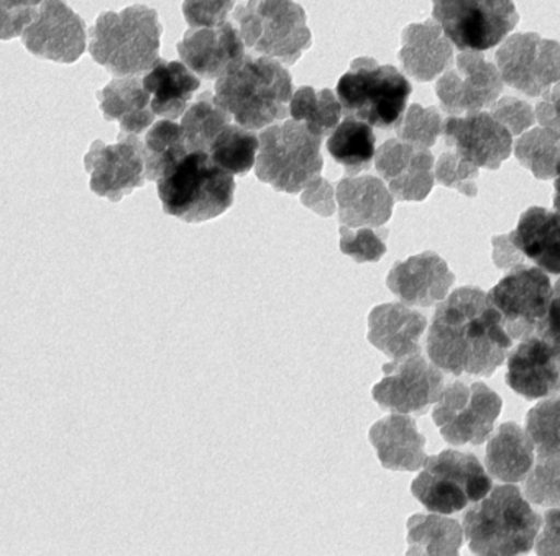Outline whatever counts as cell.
<instances>
[{
    "label": "cell",
    "instance_id": "obj_26",
    "mask_svg": "<svg viewBox=\"0 0 560 556\" xmlns=\"http://www.w3.org/2000/svg\"><path fill=\"white\" fill-rule=\"evenodd\" d=\"M399 61L408 76L429 83L454 61V48L435 21L411 24L402 31Z\"/></svg>",
    "mask_w": 560,
    "mask_h": 556
},
{
    "label": "cell",
    "instance_id": "obj_10",
    "mask_svg": "<svg viewBox=\"0 0 560 556\" xmlns=\"http://www.w3.org/2000/svg\"><path fill=\"white\" fill-rule=\"evenodd\" d=\"M432 17L460 51L491 50L520 22L513 0H432Z\"/></svg>",
    "mask_w": 560,
    "mask_h": 556
},
{
    "label": "cell",
    "instance_id": "obj_31",
    "mask_svg": "<svg viewBox=\"0 0 560 556\" xmlns=\"http://www.w3.org/2000/svg\"><path fill=\"white\" fill-rule=\"evenodd\" d=\"M464 530L444 513H416L408 520V555H458Z\"/></svg>",
    "mask_w": 560,
    "mask_h": 556
},
{
    "label": "cell",
    "instance_id": "obj_29",
    "mask_svg": "<svg viewBox=\"0 0 560 556\" xmlns=\"http://www.w3.org/2000/svg\"><path fill=\"white\" fill-rule=\"evenodd\" d=\"M142 81L150 94L153 114L168 120L179 119L186 113L192 96L201 86L199 78L179 61H156Z\"/></svg>",
    "mask_w": 560,
    "mask_h": 556
},
{
    "label": "cell",
    "instance_id": "obj_42",
    "mask_svg": "<svg viewBox=\"0 0 560 556\" xmlns=\"http://www.w3.org/2000/svg\"><path fill=\"white\" fill-rule=\"evenodd\" d=\"M434 178L445 188L455 189L467 198H477L478 166L471 165L455 152H445L439 156Z\"/></svg>",
    "mask_w": 560,
    "mask_h": 556
},
{
    "label": "cell",
    "instance_id": "obj_6",
    "mask_svg": "<svg viewBox=\"0 0 560 556\" xmlns=\"http://www.w3.org/2000/svg\"><path fill=\"white\" fill-rule=\"evenodd\" d=\"M411 93V84L395 67L373 58L353 60L337 84L346 116L382 130L396 129L401 122Z\"/></svg>",
    "mask_w": 560,
    "mask_h": 556
},
{
    "label": "cell",
    "instance_id": "obj_43",
    "mask_svg": "<svg viewBox=\"0 0 560 556\" xmlns=\"http://www.w3.org/2000/svg\"><path fill=\"white\" fill-rule=\"evenodd\" d=\"M235 0H185L183 15L191 28L221 27L234 9Z\"/></svg>",
    "mask_w": 560,
    "mask_h": 556
},
{
    "label": "cell",
    "instance_id": "obj_14",
    "mask_svg": "<svg viewBox=\"0 0 560 556\" xmlns=\"http://www.w3.org/2000/svg\"><path fill=\"white\" fill-rule=\"evenodd\" d=\"M383 372L385 378L372 389L373 401L396 414L424 415L444 389L441 369L421 352L386 363Z\"/></svg>",
    "mask_w": 560,
    "mask_h": 556
},
{
    "label": "cell",
    "instance_id": "obj_47",
    "mask_svg": "<svg viewBox=\"0 0 560 556\" xmlns=\"http://www.w3.org/2000/svg\"><path fill=\"white\" fill-rule=\"evenodd\" d=\"M537 533V555H560V509L547 510L544 525Z\"/></svg>",
    "mask_w": 560,
    "mask_h": 556
},
{
    "label": "cell",
    "instance_id": "obj_37",
    "mask_svg": "<svg viewBox=\"0 0 560 556\" xmlns=\"http://www.w3.org/2000/svg\"><path fill=\"white\" fill-rule=\"evenodd\" d=\"M514 155L534 178L542 181L556 178L560 163V137L546 127L530 130L514 143Z\"/></svg>",
    "mask_w": 560,
    "mask_h": 556
},
{
    "label": "cell",
    "instance_id": "obj_30",
    "mask_svg": "<svg viewBox=\"0 0 560 556\" xmlns=\"http://www.w3.org/2000/svg\"><path fill=\"white\" fill-rule=\"evenodd\" d=\"M534 448L529 435L520 425L514 422L500 425L487 445L488 473L508 484L526 480L534 464Z\"/></svg>",
    "mask_w": 560,
    "mask_h": 556
},
{
    "label": "cell",
    "instance_id": "obj_39",
    "mask_svg": "<svg viewBox=\"0 0 560 556\" xmlns=\"http://www.w3.org/2000/svg\"><path fill=\"white\" fill-rule=\"evenodd\" d=\"M526 499L536 506L560 507V454L537 453L524 483Z\"/></svg>",
    "mask_w": 560,
    "mask_h": 556
},
{
    "label": "cell",
    "instance_id": "obj_8",
    "mask_svg": "<svg viewBox=\"0 0 560 556\" xmlns=\"http://www.w3.org/2000/svg\"><path fill=\"white\" fill-rule=\"evenodd\" d=\"M245 47L293 67L313 45L304 9L293 0H248L234 12Z\"/></svg>",
    "mask_w": 560,
    "mask_h": 556
},
{
    "label": "cell",
    "instance_id": "obj_32",
    "mask_svg": "<svg viewBox=\"0 0 560 556\" xmlns=\"http://www.w3.org/2000/svg\"><path fill=\"white\" fill-rule=\"evenodd\" d=\"M327 152L343 166L347 176H355L372 166L376 153V137L372 126L363 120L346 117L327 140Z\"/></svg>",
    "mask_w": 560,
    "mask_h": 556
},
{
    "label": "cell",
    "instance_id": "obj_27",
    "mask_svg": "<svg viewBox=\"0 0 560 556\" xmlns=\"http://www.w3.org/2000/svg\"><path fill=\"white\" fill-rule=\"evenodd\" d=\"M369 438L386 470L418 471L424 466L425 438L408 415L393 412L370 428Z\"/></svg>",
    "mask_w": 560,
    "mask_h": 556
},
{
    "label": "cell",
    "instance_id": "obj_36",
    "mask_svg": "<svg viewBox=\"0 0 560 556\" xmlns=\"http://www.w3.org/2000/svg\"><path fill=\"white\" fill-rule=\"evenodd\" d=\"M258 149L260 140L252 130L229 123L215 137L208 153L219 168L244 176L254 168Z\"/></svg>",
    "mask_w": 560,
    "mask_h": 556
},
{
    "label": "cell",
    "instance_id": "obj_11",
    "mask_svg": "<svg viewBox=\"0 0 560 556\" xmlns=\"http://www.w3.org/2000/svg\"><path fill=\"white\" fill-rule=\"evenodd\" d=\"M503 401L483 382H452L442 389L432 421L442 438L454 447L481 445L493 434Z\"/></svg>",
    "mask_w": 560,
    "mask_h": 556
},
{
    "label": "cell",
    "instance_id": "obj_12",
    "mask_svg": "<svg viewBox=\"0 0 560 556\" xmlns=\"http://www.w3.org/2000/svg\"><path fill=\"white\" fill-rule=\"evenodd\" d=\"M513 340L540 333L549 312L552 286L537 267H516L487 294Z\"/></svg>",
    "mask_w": 560,
    "mask_h": 556
},
{
    "label": "cell",
    "instance_id": "obj_40",
    "mask_svg": "<svg viewBox=\"0 0 560 556\" xmlns=\"http://www.w3.org/2000/svg\"><path fill=\"white\" fill-rule=\"evenodd\" d=\"M442 130L444 120L435 107L424 109L419 104H412L402 116L401 122L396 126V135L408 145L429 150L435 145Z\"/></svg>",
    "mask_w": 560,
    "mask_h": 556
},
{
    "label": "cell",
    "instance_id": "obj_33",
    "mask_svg": "<svg viewBox=\"0 0 560 556\" xmlns=\"http://www.w3.org/2000/svg\"><path fill=\"white\" fill-rule=\"evenodd\" d=\"M342 113L339 97L330 90L303 86L291 97L290 114L294 122L303 123L313 135L319 139L336 130Z\"/></svg>",
    "mask_w": 560,
    "mask_h": 556
},
{
    "label": "cell",
    "instance_id": "obj_1",
    "mask_svg": "<svg viewBox=\"0 0 560 556\" xmlns=\"http://www.w3.org/2000/svg\"><path fill=\"white\" fill-rule=\"evenodd\" d=\"M513 339L480 287H460L442 300L428 333V356L448 375L490 378Z\"/></svg>",
    "mask_w": 560,
    "mask_h": 556
},
{
    "label": "cell",
    "instance_id": "obj_9",
    "mask_svg": "<svg viewBox=\"0 0 560 556\" xmlns=\"http://www.w3.org/2000/svg\"><path fill=\"white\" fill-rule=\"evenodd\" d=\"M424 470L412 481L411 493L429 512H460L488 496L493 484L475 454L444 450L425 458Z\"/></svg>",
    "mask_w": 560,
    "mask_h": 556
},
{
    "label": "cell",
    "instance_id": "obj_3",
    "mask_svg": "<svg viewBox=\"0 0 560 556\" xmlns=\"http://www.w3.org/2000/svg\"><path fill=\"white\" fill-rule=\"evenodd\" d=\"M162 32L159 12L145 5L103 12L90 31V54L114 76H140L160 60Z\"/></svg>",
    "mask_w": 560,
    "mask_h": 556
},
{
    "label": "cell",
    "instance_id": "obj_4",
    "mask_svg": "<svg viewBox=\"0 0 560 556\" xmlns=\"http://www.w3.org/2000/svg\"><path fill=\"white\" fill-rule=\"evenodd\" d=\"M540 523L520 487L506 484L467 510L464 533L475 555H523L533 549Z\"/></svg>",
    "mask_w": 560,
    "mask_h": 556
},
{
    "label": "cell",
    "instance_id": "obj_22",
    "mask_svg": "<svg viewBox=\"0 0 560 556\" xmlns=\"http://www.w3.org/2000/svg\"><path fill=\"white\" fill-rule=\"evenodd\" d=\"M454 283V273L434 251L395 263L386 276V286L406 306L431 307L442 303Z\"/></svg>",
    "mask_w": 560,
    "mask_h": 556
},
{
    "label": "cell",
    "instance_id": "obj_45",
    "mask_svg": "<svg viewBox=\"0 0 560 556\" xmlns=\"http://www.w3.org/2000/svg\"><path fill=\"white\" fill-rule=\"evenodd\" d=\"M301 204L316 212L320 217H332L336 212L334 186L326 178L317 176L301 191Z\"/></svg>",
    "mask_w": 560,
    "mask_h": 556
},
{
    "label": "cell",
    "instance_id": "obj_49",
    "mask_svg": "<svg viewBox=\"0 0 560 556\" xmlns=\"http://www.w3.org/2000/svg\"><path fill=\"white\" fill-rule=\"evenodd\" d=\"M540 333L560 345V280L553 286L549 312H547V319Z\"/></svg>",
    "mask_w": 560,
    "mask_h": 556
},
{
    "label": "cell",
    "instance_id": "obj_25",
    "mask_svg": "<svg viewBox=\"0 0 560 556\" xmlns=\"http://www.w3.org/2000/svg\"><path fill=\"white\" fill-rule=\"evenodd\" d=\"M428 320L406 304L376 306L369 316V342L392 359L421 352Z\"/></svg>",
    "mask_w": 560,
    "mask_h": 556
},
{
    "label": "cell",
    "instance_id": "obj_16",
    "mask_svg": "<svg viewBox=\"0 0 560 556\" xmlns=\"http://www.w3.org/2000/svg\"><path fill=\"white\" fill-rule=\"evenodd\" d=\"M84 168L90 173V188L94 194L120 202L145 185V153L137 135L119 133L116 145L96 140L91 145Z\"/></svg>",
    "mask_w": 560,
    "mask_h": 556
},
{
    "label": "cell",
    "instance_id": "obj_2",
    "mask_svg": "<svg viewBox=\"0 0 560 556\" xmlns=\"http://www.w3.org/2000/svg\"><path fill=\"white\" fill-rule=\"evenodd\" d=\"M293 78L280 61L245 55L215 83V103L238 126L261 130L290 116Z\"/></svg>",
    "mask_w": 560,
    "mask_h": 556
},
{
    "label": "cell",
    "instance_id": "obj_35",
    "mask_svg": "<svg viewBox=\"0 0 560 556\" xmlns=\"http://www.w3.org/2000/svg\"><path fill=\"white\" fill-rule=\"evenodd\" d=\"M145 153V178L159 181L170 166L188 155L182 126L172 120H160L153 123L143 142Z\"/></svg>",
    "mask_w": 560,
    "mask_h": 556
},
{
    "label": "cell",
    "instance_id": "obj_23",
    "mask_svg": "<svg viewBox=\"0 0 560 556\" xmlns=\"http://www.w3.org/2000/svg\"><path fill=\"white\" fill-rule=\"evenodd\" d=\"M183 63L202 80H219L245 57L241 32L225 22L215 28H191L178 44Z\"/></svg>",
    "mask_w": 560,
    "mask_h": 556
},
{
    "label": "cell",
    "instance_id": "obj_50",
    "mask_svg": "<svg viewBox=\"0 0 560 556\" xmlns=\"http://www.w3.org/2000/svg\"><path fill=\"white\" fill-rule=\"evenodd\" d=\"M5 5H9V8H37L38 4H42L44 0H2Z\"/></svg>",
    "mask_w": 560,
    "mask_h": 556
},
{
    "label": "cell",
    "instance_id": "obj_24",
    "mask_svg": "<svg viewBox=\"0 0 560 556\" xmlns=\"http://www.w3.org/2000/svg\"><path fill=\"white\" fill-rule=\"evenodd\" d=\"M340 224L350 228L382 227L392 218L395 198L376 176H347L337 185Z\"/></svg>",
    "mask_w": 560,
    "mask_h": 556
},
{
    "label": "cell",
    "instance_id": "obj_44",
    "mask_svg": "<svg viewBox=\"0 0 560 556\" xmlns=\"http://www.w3.org/2000/svg\"><path fill=\"white\" fill-rule=\"evenodd\" d=\"M490 116L500 123L501 127L511 133V137L523 135L527 129L536 122V113L529 104L517 97H501L500 100L491 106Z\"/></svg>",
    "mask_w": 560,
    "mask_h": 556
},
{
    "label": "cell",
    "instance_id": "obj_15",
    "mask_svg": "<svg viewBox=\"0 0 560 556\" xmlns=\"http://www.w3.org/2000/svg\"><path fill=\"white\" fill-rule=\"evenodd\" d=\"M501 80L529 97L560 83V44L537 34H514L497 51Z\"/></svg>",
    "mask_w": 560,
    "mask_h": 556
},
{
    "label": "cell",
    "instance_id": "obj_51",
    "mask_svg": "<svg viewBox=\"0 0 560 556\" xmlns=\"http://www.w3.org/2000/svg\"><path fill=\"white\" fill-rule=\"evenodd\" d=\"M553 209L560 214V163L557 166L556 182H553Z\"/></svg>",
    "mask_w": 560,
    "mask_h": 556
},
{
    "label": "cell",
    "instance_id": "obj_19",
    "mask_svg": "<svg viewBox=\"0 0 560 556\" xmlns=\"http://www.w3.org/2000/svg\"><path fill=\"white\" fill-rule=\"evenodd\" d=\"M506 382L527 401L559 394L560 345L542 333L521 340L508 358Z\"/></svg>",
    "mask_w": 560,
    "mask_h": 556
},
{
    "label": "cell",
    "instance_id": "obj_13",
    "mask_svg": "<svg viewBox=\"0 0 560 556\" xmlns=\"http://www.w3.org/2000/svg\"><path fill=\"white\" fill-rule=\"evenodd\" d=\"M493 261L501 270L536 264L560 274V214L530 208L517 222L516 230L493 238Z\"/></svg>",
    "mask_w": 560,
    "mask_h": 556
},
{
    "label": "cell",
    "instance_id": "obj_7",
    "mask_svg": "<svg viewBox=\"0 0 560 556\" xmlns=\"http://www.w3.org/2000/svg\"><path fill=\"white\" fill-rule=\"evenodd\" d=\"M260 149L255 159V175L275 191L298 194L307 182L320 176L323 139L313 135L303 123L270 126L260 133Z\"/></svg>",
    "mask_w": 560,
    "mask_h": 556
},
{
    "label": "cell",
    "instance_id": "obj_20",
    "mask_svg": "<svg viewBox=\"0 0 560 556\" xmlns=\"http://www.w3.org/2000/svg\"><path fill=\"white\" fill-rule=\"evenodd\" d=\"M445 143L462 158L478 168L494 171L506 162L513 149L511 133L490 114L471 113L452 116L444 122Z\"/></svg>",
    "mask_w": 560,
    "mask_h": 556
},
{
    "label": "cell",
    "instance_id": "obj_28",
    "mask_svg": "<svg viewBox=\"0 0 560 556\" xmlns=\"http://www.w3.org/2000/svg\"><path fill=\"white\" fill-rule=\"evenodd\" d=\"M104 119L119 122L120 132L140 135L155 123L150 94L139 76L117 78L97 93Z\"/></svg>",
    "mask_w": 560,
    "mask_h": 556
},
{
    "label": "cell",
    "instance_id": "obj_41",
    "mask_svg": "<svg viewBox=\"0 0 560 556\" xmlns=\"http://www.w3.org/2000/svg\"><path fill=\"white\" fill-rule=\"evenodd\" d=\"M340 251L357 263H378L386 253L388 230L375 232L370 227H340Z\"/></svg>",
    "mask_w": 560,
    "mask_h": 556
},
{
    "label": "cell",
    "instance_id": "obj_46",
    "mask_svg": "<svg viewBox=\"0 0 560 556\" xmlns=\"http://www.w3.org/2000/svg\"><path fill=\"white\" fill-rule=\"evenodd\" d=\"M37 8H9L0 0V40L21 37L34 21Z\"/></svg>",
    "mask_w": 560,
    "mask_h": 556
},
{
    "label": "cell",
    "instance_id": "obj_48",
    "mask_svg": "<svg viewBox=\"0 0 560 556\" xmlns=\"http://www.w3.org/2000/svg\"><path fill=\"white\" fill-rule=\"evenodd\" d=\"M536 119L540 127H546L560 137V83L544 93L542 100L536 107Z\"/></svg>",
    "mask_w": 560,
    "mask_h": 556
},
{
    "label": "cell",
    "instance_id": "obj_18",
    "mask_svg": "<svg viewBox=\"0 0 560 556\" xmlns=\"http://www.w3.org/2000/svg\"><path fill=\"white\" fill-rule=\"evenodd\" d=\"M25 48L55 63H77L86 51V25L63 0H44L22 34Z\"/></svg>",
    "mask_w": 560,
    "mask_h": 556
},
{
    "label": "cell",
    "instance_id": "obj_38",
    "mask_svg": "<svg viewBox=\"0 0 560 556\" xmlns=\"http://www.w3.org/2000/svg\"><path fill=\"white\" fill-rule=\"evenodd\" d=\"M526 431L539 454H560V395L534 405L526 417Z\"/></svg>",
    "mask_w": 560,
    "mask_h": 556
},
{
    "label": "cell",
    "instance_id": "obj_17",
    "mask_svg": "<svg viewBox=\"0 0 560 556\" xmlns=\"http://www.w3.org/2000/svg\"><path fill=\"white\" fill-rule=\"evenodd\" d=\"M503 93V80L493 63L475 51H462L454 70L435 84L442 110L451 116L480 113L493 106Z\"/></svg>",
    "mask_w": 560,
    "mask_h": 556
},
{
    "label": "cell",
    "instance_id": "obj_21",
    "mask_svg": "<svg viewBox=\"0 0 560 556\" xmlns=\"http://www.w3.org/2000/svg\"><path fill=\"white\" fill-rule=\"evenodd\" d=\"M434 156L429 150L389 139L375 153V168L393 198L421 202L434 188Z\"/></svg>",
    "mask_w": 560,
    "mask_h": 556
},
{
    "label": "cell",
    "instance_id": "obj_34",
    "mask_svg": "<svg viewBox=\"0 0 560 556\" xmlns=\"http://www.w3.org/2000/svg\"><path fill=\"white\" fill-rule=\"evenodd\" d=\"M231 114L215 103L214 96L209 91L202 93L183 116V135L189 153H208L215 137L231 123Z\"/></svg>",
    "mask_w": 560,
    "mask_h": 556
},
{
    "label": "cell",
    "instance_id": "obj_5",
    "mask_svg": "<svg viewBox=\"0 0 560 556\" xmlns=\"http://www.w3.org/2000/svg\"><path fill=\"white\" fill-rule=\"evenodd\" d=\"M156 185L163 211L186 224L212 221L234 204V176L219 168L206 152L188 153Z\"/></svg>",
    "mask_w": 560,
    "mask_h": 556
}]
</instances>
